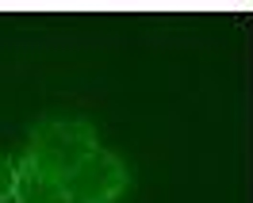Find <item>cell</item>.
<instances>
[{
  "mask_svg": "<svg viewBox=\"0 0 253 203\" xmlns=\"http://www.w3.org/2000/svg\"><path fill=\"white\" fill-rule=\"evenodd\" d=\"M96 150H100L96 130L84 119H42L31 126V138H27V157L42 161L46 169L62 176H69Z\"/></svg>",
  "mask_w": 253,
  "mask_h": 203,
  "instance_id": "cell-1",
  "label": "cell"
},
{
  "mask_svg": "<svg viewBox=\"0 0 253 203\" xmlns=\"http://www.w3.org/2000/svg\"><path fill=\"white\" fill-rule=\"evenodd\" d=\"M69 203H115L130 188V169L108 150H96L65 176Z\"/></svg>",
  "mask_w": 253,
  "mask_h": 203,
  "instance_id": "cell-2",
  "label": "cell"
},
{
  "mask_svg": "<svg viewBox=\"0 0 253 203\" xmlns=\"http://www.w3.org/2000/svg\"><path fill=\"white\" fill-rule=\"evenodd\" d=\"M12 203H69V184L62 172L46 169L42 161L23 154L16 161V196Z\"/></svg>",
  "mask_w": 253,
  "mask_h": 203,
  "instance_id": "cell-3",
  "label": "cell"
},
{
  "mask_svg": "<svg viewBox=\"0 0 253 203\" xmlns=\"http://www.w3.org/2000/svg\"><path fill=\"white\" fill-rule=\"evenodd\" d=\"M16 196V161L0 154V203H8Z\"/></svg>",
  "mask_w": 253,
  "mask_h": 203,
  "instance_id": "cell-4",
  "label": "cell"
}]
</instances>
